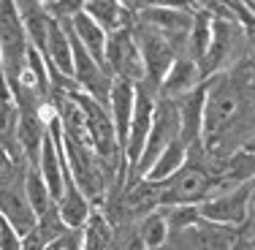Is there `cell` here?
<instances>
[{"mask_svg":"<svg viewBox=\"0 0 255 250\" xmlns=\"http://www.w3.org/2000/svg\"><path fill=\"white\" fill-rule=\"evenodd\" d=\"M250 44H253V33L247 27H242L239 22L212 19L209 46H206L204 57L198 60L201 82H206L215 74H223V71H231L242 60H250Z\"/></svg>","mask_w":255,"mask_h":250,"instance_id":"cell-1","label":"cell"},{"mask_svg":"<svg viewBox=\"0 0 255 250\" xmlns=\"http://www.w3.org/2000/svg\"><path fill=\"white\" fill-rule=\"evenodd\" d=\"M27 46V33L14 0H0V65H3L5 82L25 76Z\"/></svg>","mask_w":255,"mask_h":250,"instance_id":"cell-2","label":"cell"},{"mask_svg":"<svg viewBox=\"0 0 255 250\" xmlns=\"http://www.w3.org/2000/svg\"><path fill=\"white\" fill-rule=\"evenodd\" d=\"M71 98L79 106L84 117V125H87V133H90V142H93V150L95 155L103 158L106 163H114L120 166L123 163V155H120V144H117V136H114V125H112V117H109V109L98 103L93 95L82 93V90H74Z\"/></svg>","mask_w":255,"mask_h":250,"instance_id":"cell-3","label":"cell"},{"mask_svg":"<svg viewBox=\"0 0 255 250\" xmlns=\"http://www.w3.org/2000/svg\"><path fill=\"white\" fill-rule=\"evenodd\" d=\"M155 98H157V87L147 79L133 82V112H130V125H128V139H125V158L130 161V166L138 161L144 150L149 133V123H152V109H155Z\"/></svg>","mask_w":255,"mask_h":250,"instance_id":"cell-4","label":"cell"},{"mask_svg":"<svg viewBox=\"0 0 255 250\" xmlns=\"http://www.w3.org/2000/svg\"><path fill=\"white\" fill-rule=\"evenodd\" d=\"M103 57H106L109 74H114L117 79H128V82H141L144 79V60L130 27H120V30L106 33Z\"/></svg>","mask_w":255,"mask_h":250,"instance_id":"cell-5","label":"cell"},{"mask_svg":"<svg viewBox=\"0 0 255 250\" xmlns=\"http://www.w3.org/2000/svg\"><path fill=\"white\" fill-rule=\"evenodd\" d=\"M250 201H253V180H245L242 185H236L234 191L223 193V196L198 201L196 210L204 221L236 229L242 221L250 218Z\"/></svg>","mask_w":255,"mask_h":250,"instance_id":"cell-6","label":"cell"},{"mask_svg":"<svg viewBox=\"0 0 255 250\" xmlns=\"http://www.w3.org/2000/svg\"><path fill=\"white\" fill-rule=\"evenodd\" d=\"M168 234H171V242H168L171 250H228L236 237V229L198 218L196 223L168 231Z\"/></svg>","mask_w":255,"mask_h":250,"instance_id":"cell-7","label":"cell"},{"mask_svg":"<svg viewBox=\"0 0 255 250\" xmlns=\"http://www.w3.org/2000/svg\"><path fill=\"white\" fill-rule=\"evenodd\" d=\"M133 22H141L149 30L160 33L163 38H168L177 46L179 54H185L187 33H190L193 22V14L187 8H138L133 11Z\"/></svg>","mask_w":255,"mask_h":250,"instance_id":"cell-8","label":"cell"},{"mask_svg":"<svg viewBox=\"0 0 255 250\" xmlns=\"http://www.w3.org/2000/svg\"><path fill=\"white\" fill-rule=\"evenodd\" d=\"M0 215L11 223V229L19 237H25L35 226L38 215L33 212V207L25 196V177L8 182V185H0Z\"/></svg>","mask_w":255,"mask_h":250,"instance_id":"cell-9","label":"cell"},{"mask_svg":"<svg viewBox=\"0 0 255 250\" xmlns=\"http://www.w3.org/2000/svg\"><path fill=\"white\" fill-rule=\"evenodd\" d=\"M198 84H201L198 63L187 54H177L174 63L168 65V71L163 74L160 84H157V98H182Z\"/></svg>","mask_w":255,"mask_h":250,"instance_id":"cell-10","label":"cell"},{"mask_svg":"<svg viewBox=\"0 0 255 250\" xmlns=\"http://www.w3.org/2000/svg\"><path fill=\"white\" fill-rule=\"evenodd\" d=\"M204 93L206 82L198 87H193L190 93H185L177 98V112H179V142L185 147L201 142V117H204Z\"/></svg>","mask_w":255,"mask_h":250,"instance_id":"cell-11","label":"cell"},{"mask_svg":"<svg viewBox=\"0 0 255 250\" xmlns=\"http://www.w3.org/2000/svg\"><path fill=\"white\" fill-rule=\"evenodd\" d=\"M109 106H112L114 136H117V144L123 150L125 139H128V125H130V112H133V82H128V79H112Z\"/></svg>","mask_w":255,"mask_h":250,"instance_id":"cell-12","label":"cell"},{"mask_svg":"<svg viewBox=\"0 0 255 250\" xmlns=\"http://www.w3.org/2000/svg\"><path fill=\"white\" fill-rule=\"evenodd\" d=\"M44 57L60 74H65V76L74 74V57H71V41H68V33H65V22L60 25V19H52V16L46 22Z\"/></svg>","mask_w":255,"mask_h":250,"instance_id":"cell-13","label":"cell"},{"mask_svg":"<svg viewBox=\"0 0 255 250\" xmlns=\"http://www.w3.org/2000/svg\"><path fill=\"white\" fill-rule=\"evenodd\" d=\"M57 215L68 229H82L84 221H87V215H90L87 199H84V193L76 188L68 166H63V196L57 201Z\"/></svg>","mask_w":255,"mask_h":250,"instance_id":"cell-14","label":"cell"},{"mask_svg":"<svg viewBox=\"0 0 255 250\" xmlns=\"http://www.w3.org/2000/svg\"><path fill=\"white\" fill-rule=\"evenodd\" d=\"M82 11L95 22V25H101L106 33L133 25V11L128 8V5H123L120 0H84Z\"/></svg>","mask_w":255,"mask_h":250,"instance_id":"cell-15","label":"cell"},{"mask_svg":"<svg viewBox=\"0 0 255 250\" xmlns=\"http://www.w3.org/2000/svg\"><path fill=\"white\" fill-rule=\"evenodd\" d=\"M65 22H68V27L74 30L76 38L82 41V46L87 49L90 57H93L103 71H109L106 68V57H103V49H106V30H103L101 25H95L84 11H79L76 16H71V19H65Z\"/></svg>","mask_w":255,"mask_h":250,"instance_id":"cell-16","label":"cell"},{"mask_svg":"<svg viewBox=\"0 0 255 250\" xmlns=\"http://www.w3.org/2000/svg\"><path fill=\"white\" fill-rule=\"evenodd\" d=\"M209 35H212V16L206 14V11L198 8L196 14H193L190 33H187V44H185V54H187V57H193L198 63V60L204 57L206 46H209Z\"/></svg>","mask_w":255,"mask_h":250,"instance_id":"cell-17","label":"cell"},{"mask_svg":"<svg viewBox=\"0 0 255 250\" xmlns=\"http://www.w3.org/2000/svg\"><path fill=\"white\" fill-rule=\"evenodd\" d=\"M0 147L11 158H25L16 142V103L14 101H0Z\"/></svg>","mask_w":255,"mask_h":250,"instance_id":"cell-18","label":"cell"},{"mask_svg":"<svg viewBox=\"0 0 255 250\" xmlns=\"http://www.w3.org/2000/svg\"><path fill=\"white\" fill-rule=\"evenodd\" d=\"M112 234H114V226L101 212H90L82 226V245L93 250H103L109 245V240H112Z\"/></svg>","mask_w":255,"mask_h":250,"instance_id":"cell-19","label":"cell"},{"mask_svg":"<svg viewBox=\"0 0 255 250\" xmlns=\"http://www.w3.org/2000/svg\"><path fill=\"white\" fill-rule=\"evenodd\" d=\"M182 163H185V144H182L179 139H177V142H171L166 150L160 152V155L155 158V163L149 166V172L144 174V177H147L149 182L163 180V177H168L171 172H177Z\"/></svg>","mask_w":255,"mask_h":250,"instance_id":"cell-20","label":"cell"},{"mask_svg":"<svg viewBox=\"0 0 255 250\" xmlns=\"http://www.w3.org/2000/svg\"><path fill=\"white\" fill-rule=\"evenodd\" d=\"M138 234L144 240V248L147 250H155V248H163L168 242V226H166V218H163L160 210L149 212L138 221Z\"/></svg>","mask_w":255,"mask_h":250,"instance_id":"cell-21","label":"cell"},{"mask_svg":"<svg viewBox=\"0 0 255 250\" xmlns=\"http://www.w3.org/2000/svg\"><path fill=\"white\" fill-rule=\"evenodd\" d=\"M25 196H27V201H30V207H33L35 215H44V212L54 204V201L49 199V191H46L44 180H41L38 166H30L27 174H25Z\"/></svg>","mask_w":255,"mask_h":250,"instance_id":"cell-22","label":"cell"},{"mask_svg":"<svg viewBox=\"0 0 255 250\" xmlns=\"http://www.w3.org/2000/svg\"><path fill=\"white\" fill-rule=\"evenodd\" d=\"M103 250H147L144 248L141 234H138V223L114 226V234H112V240H109V245Z\"/></svg>","mask_w":255,"mask_h":250,"instance_id":"cell-23","label":"cell"},{"mask_svg":"<svg viewBox=\"0 0 255 250\" xmlns=\"http://www.w3.org/2000/svg\"><path fill=\"white\" fill-rule=\"evenodd\" d=\"M163 218H166L168 231H177V229H185V226L196 223L201 215H198L196 204H174L171 210L163 212Z\"/></svg>","mask_w":255,"mask_h":250,"instance_id":"cell-24","label":"cell"},{"mask_svg":"<svg viewBox=\"0 0 255 250\" xmlns=\"http://www.w3.org/2000/svg\"><path fill=\"white\" fill-rule=\"evenodd\" d=\"M84 8V0H49V3L44 5L46 16H52V19H71V16H76L79 11Z\"/></svg>","mask_w":255,"mask_h":250,"instance_id":"cell-25","label":"cell"},{"mask_svg":"<svg viewBox=\"0 0 255 250\" xmlns=\"http://www.w3.org/2000/svg\"><path fill=\"white\" fill-rule=\"evenodd\" d=\"M0 250H22L19 245V234L11 229V223L0 215Z\"/></svg>","mask_w":255,"mask_h":250,"instance_id":"cell-26","label":"cell"},{"mask_svg":"<svg viewBox=\"0 0 255 250\" xmlns=\"http://www.w3.org/2000/svg\"><path fill=\"white\" fill-rule=\"evenodd\" d=\"M190 0H136L133 11L138 8H187Z\"/></svg>","mask_w":255,"mask_h":250,"instance_id":"cell-27","label":"cell"},{"mask_svg":"<svg viewBox=\"0 0 255 250\" xmlns=\"http://www.w3.org/2000/svg\"><path fill=\"white\" fill-rule=\"evenodd\" d=\"M120 3H123V5H128V8L133 11V3H136V0H120Z\"/></svg>","mask_w":255,"mask_h":250,"instance_id":"cell-28","label":"cell"},{"mask_svg":"<svg viewBox=\"0 0 255 250\" xmlns=\"http://www.w3.org/2000/svg\"><path fill=\"white\" fill-rule=\"evenodd\" d=\"M155 250H171V245H163V248H155Z\"/></svg>","mask_w":255,"mask_h":250,"instance_id":"cell-29","label":"cell"},{"mask_svg":"<svg viewBox=\"0 0 255 250\" xmlns=\"http://www.w3.org/2000/svg\"><path fill=\"white\" fill-rule=\"evenodd\" d=\"M242 3H247V5H253V0H242Z\"/></svg>","mask_w":255,"mask_h":250,"instance_id":"cell-30","label":"cell"},{"mask_svg":"<svg viewBox=\"0 0 255 250\" xmlns=\"http://www.w3.org/2000/svg\"><path fill=\"white\" fill-rule=\"evenodd\" d=\"M84 250H93V248H84Z\"/></svg>","mask_w":255,"mask_h":250,"instance_id":"cell-31","label":"cell"}]
</instances>
